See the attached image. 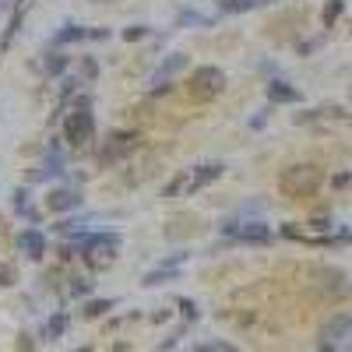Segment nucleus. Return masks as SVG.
<instances>
[{
  "label": "nucleus",
  "instance_id": "nucleus-1",
  "mask_svg": "<svg viewBox=\"0 0 352 352\" xmlns=\"http://www.w3.org/2000/svg\"><path fill=\"white\" fill-rule=\"evenodd\" d=\"M78 250V257L88 264L92 272H102L109 268V264L120 257V247H124V236L116 229H99V232H74V236H67Z\"/></svg>",
  "mask_w": 352,
  "mask_h": 352
},
{
  "label": "nucleus",
  "instance_id": "nucleus-2",
  "mask_svg": "<svg viewBox=\"0 0 352 352\" xmlns=\"http://www.w3.org/2000/svg\"><path fill=\"white\" fill-rule=\"evenodd\" d=\"M64 141L71 152H81L96 141V102L88 92H78L71 99V109L64 116Z\"/></svg>",
  "mask_w": 352,
  "mask_h": 352
},
{
  "label": "nucleus",
  "instance_id": "nucleus-3",
  "mask_svg": "<svg viewBox=\"0 0 352 352\" xmlns=\"http://www.w3.org/2000/svg\"><path fill=\"white\" fill-rule=\"evenodd\" d=\"M320 187H324V169H320L317 162H296V166H285L278 173V190L289 201H307Z\"/></svg>",
  "mask_w": 352,
  "mask_h": 352
},
{
  "label": "nucleus",
  "instance_id": "nucleus-4",
  "mask_svg": "<svg viewBox=\"0 0 352 352\" xmlns=\"http://www.w3.org/2000/svg\"><path fill=\"white\" fill-rule=\"evenodd\" d=\"M219 232L232 243V247H268L275 240L272 226L264 219H250V215H232L219 222Z\"/></svg>",
  "mask_w": 352,
  "mask_h": 352
},
{
  "label": "nucleus",
  "instance_id": "nucleus-5",
  "mask_svg": "<svg viewBox=\"0 0 352 352\" xmlns=\"http://www.w3.org/2000/svg\"><path fill=\"white\" fill-rule=\"evenodd\" d=\"M138 131H127V127H113L106 131L102 144H99V152H96V166L99 169H113V166H120L127 162L134 152H138Z\"/></svg>",
  "mask_w": 352,
  "mask_h": 352
},
{
  "label": "nucleus",
  "instance_id": "nucleus-6",
  "mask_svg": "<svg viewBox=\"0 0 352 352\" xmlns=\"http://www.w3.org/2000/svg\"><path fill=\"white\" fill-rule=\"evenodd\" d=\"M184 88H187L190 102H201V106L204 102H215L226 92V71L215 67V64H201V67L190 71V78L184 81Z\"/></svg>",
  "mask_w": 352,
  "mask_h": 352
},
{
  "label": "nucleus",
  "instance_id": "nucleus-7",
  "mask_svg": "<svg viewBox=\"0 0 352 352\" xmlns=\"http://www.w3.org/2000/svg\"><path fill=\"white\" fill-rule=\"evenodd\" d=\"M310 278H314V289L324 300H349L352 296L349 275L342 268H335V264H317V268H310Z\"/></svg>",
  "mask_w": 352,
  "mask_h": 352
},
{
  "label": "nucleus",
  "instance_id": "nucleus-8",
  "mask_svg": "<svg viewBox=\"0 0 352 352\" xmlns=\"http://www.w3.org/2000/svg\"><path fill=\"white\" fill-rule=\"evenodd\" d=\"M81 204H85V197H81L78 187H50L46 197H43V208L50 215H56V219H60V215H74Z\"/></svg>",
  "mask_w": 352,
  "mask_h": 352
},
{
  "label": "nucleus",
  "instance_id": "nucleus-9",
  "mask_svg": "<svg viewBox=\"0 0 352 352\" xmlns=\"http://www.w3.org/2000/svg\"><path fill=\"white\" fill-rule=\"evenodd\" d=\"M53 144H50V152H46V159L32 169V180L36 184H46V180H60V176H67V155H64V148L56 141L60 138H50Z\"/></svg>",
  "mask_w": 352,
  "mask_h": 352
},
{
  "label": "nucleus",
  "instance_id": "nucleus-10",
  "mask_svg": "<svg viewBox=\"0 0 352 352\" xmlns=\"http://www.w3.org/2000/svg\"><path fill=\"white\" fill-rule=\"evenodd\" d=\"M222 173H226L222 162H201V166L187 169V190H184V197H194L204 187H212L215 180H222Z\"/></svg>",
  "mask_w": 352,
  "mask_h": 352
},
{
  "label": "nucleus",
  "instance_id": "nucleus-11",
  "mask_svg": "<svg viewBox=\"0 0 352 352\" xmlns=\"http://www.w3.org/2000/svg\"><path fill=\"white\" fill-rule=\"evenodd\" d=\"M18 250L28 257V261H43L50 254V240H46V232L39 226H25L18 232Z\"/></svg>",
  "mask_w": 352,
  "mask_h": 352
},
{
  "label": "nucleus",
  "instance_id": "nucleus-12",
  "mask_svg": "<svg viewBox=\"0 0 352 352\" xmlns=\"http://www.w3.org/2000/svg\"><path fill=\"white\" fill-rule=\"evenodd\" d=\"M345 338H352V314H331L324 324H320V331H317V342H328V345H338V342H345Z\"/></svg>",
  "mask_w": 352,
  "mask_h": 352
},
{
  "label": "nucleus",
  "instance_id": "nucleus-13",
  "mask_svg": "<svg viewBox=\"0 0 352 352\" xmlns=\"http://www.w3.org/2000/svg\"><path fill=\"white\" fill-rule=\"evenodd\" d=\"M264 96H268L272 106H296V102H303V92L292 81H285V78H272L268 85H264Z\"/></svg>",
  "mask_w": 352,
  "mask_h": 352
},
{
  "label": "nucleus",
  "instance_id": "nucleus-14",
  "mask_svg": "<svg viewBox=\"0 0 352 352\" xmlns=\"http://www.w3.org/2000/svg\"><path fill=\"white\" fill-rule=\"evenodd\" d=\"M197 229H201V219L190 215V212H180V215H173V219L166 222L162 236H166L169 243H176V240H184V236H194Z\"/></svg>",
  "mask_w": 352,
  "mask_h": 352
},
{
  "label": "nucleus",
  "instance_id": "nucleus-15",
  "mask_svg": "<svg viewBox=\"0 0 352 352\" xmlns=\"http://www.w3.org/2000/svg\"><path fill=\"white\" fill-rule=\"evenodd\" d=\"M67 331H71V314L67 310H53L43 320V328H39V342H60Z\"/></svg>",
  "mask_w": 352,
  "mask_h": 352
},
{
  "label": "nucleus",
  "instance_id": "nucleus-16",
  "mask_svg": "<svg viewBox=\"0 0 352 352\" xmlns=\"http://www.w3.org/2000/svg\"><path fill=\"white\" fill-rule=\"evenodd\" d=\"M78 43H88V25H81V21H64V25L53 32V39H50V46H56V50L78 46Z\"/></svg>",
  "mask_w": 352,
  "mask_h": 352
},
{
  "label": "nucleus",
  "instance_id": "nucleus-17",
  "mask_svg": "<svg viewBox=\"0 0 352 352\" xmlns=\"http://www.w3.org/2000/svg\"><path fill=\"white\" fill-rule=\"evenodd\" d=\"M187 67H190V56H187V53H169L166 60L155 67L152 85H162V81H169L173 74H180V71H187Z\"/></svg>",
  "mask_w": 352,
  "mask_h": 352
},
{
  "label": "nucleus",
  "instance_id": "nucleus-18",
  "mask_svg": "<svg viewBox=\"0 0 352 352\" xmlns=\"http://www.w3.org/2000/svg\"><path fill=\"white\" fill-rule=\"evenodd\" d=\"M116 303H120V300H113V296H88L85 303H81V317L85 320H102V317H109L113 310H116Z\"/></svg>",
  "mask_w": 352,
  "mask_h": 352
},
{
  "label": "nucleus",
  "instance_id": "nucleus-19",
  "mask_svg": "<svg viewBox=\"0 0 352 352\" xmlns=\"http://www.w3.org/2000/svg\"><path fill=\"white\" fill-rule=\"evenodd\" d=\"M176 278H184V268H166V264H155L152 272L141 275V285H144V289H159V285L176 282Z\"/></svg>",
  "mask_w": 352,
  "mask_h": 352
},
{
  "label": "nucleus",
  "instance_id": "nucleus-20",
  "mask_svg": "<svg viewBox=\"0 0 352 352\" xmlns=\"http://www.w3.org/2000/svg\"><path fill=\"white\" fill-rule=\"evenodd\" d=\"M67 67H71V56L64 53V50H46V56H43V71H46V78H64L67 74Z\"/></svg>",
  "mask_w": 352,
  "mask_h": 352
},
{
  "label": "nucleus",
  "instance_id": "nucleus-21",
  "mask_svg": "<svg viewBox=\"0 0 352 352\" xmlns=\"http://www.w3.org/2000/svg\"><path fill=\"white\" fill-rule=\"evenodd\" d=\"M11 204H14V212L28 222V226H39V212L32 208V194H28V187H18L11 194Z\"/></svg>",
  "mask_w": 352,
  "mask_h": 352
},
{
  "label": "nucleus",
  "instance_id": "nucleus-22",
  "mask_svg": "<svg viewBox=\"0 0 352 352\" xmlns=\"http://www.w3.org/2000/svg\"><path fill=\"white\" fill-rule=\"evenodd\" d=\"M275 0H222L219 14H243V11H257V8H268Z\"/></svg>",
  "mask_w": 352,
  "mask_h": 352
},
{
  "label": "nucleus",
  "instance_id": "nucleus-23",
  "mask_svg": "<svg viewBox=\"0 0 352 352\" xmlns=\"http://www.w3.org/2000/svg\"><path fill=\"white\" fill-rule=\"evenodd\" d=\"M92 289H96V282L88 278V275H78V272H74V275L67 278V296H74V300H81V303L92 296Z\"/></svg>",
  "mask_w": 352,
  "mask_h": 352
},
{
  "label": "nucleus",
  "instance_id": "nucleus-24",
  "mask_svg": "<svg viewBox=\"0 0 352 352\" xmlns=\"http://www.w3.org/2000/svg\"><path fill=\"white\" fill-rule=\"evenodd\" d=\"M78 78H81L85 85H96V81H99V60H96L92 53L78 56Z\"/></svg>",
  "mask_w": 352,
  "mask_h": 352
},
{
  "label": "nucleus",
  "instance_id": "nucleus-25",
  "mask_svg": "<svg viewBox=\"0 0 352 352\" xmlns=\"http://www.w3.org/2000/svg\"><path fill=\"white\" fill-rule=\"evenodd\" d=\"M81 85H85V81H81L78 74H64V78H60V88H56V96H60V106H67V102L81 92Z\"/></svg>",
  "mask_w": 352,
  "mask_h": 352
},
{
  "label": "nucleus",
  "instance_id": "nucleus-26",
  "mask_svg": "<svg viewBox=\"0 0 352 352\" xmlns=\"http://www.w3.org/2000/svg\"><path fill=\"white\" fill-rule=\"evenodd\" d=\"M212 18H204L201 11H194V8H180V14H176V21H173V28H187V25H208Z\"/></svg>",
  "mask_w": 352,
  "mask_h": 352
},
{
  "label": "nucleus",
  "instance_id": "nucleus-27",
  "mask_svg": "<svg viewBox=\"0 0 352 352\" xmlns=\"http://www.w3.org/2000/svg\"><path fill=\"white\" fill-rule=\"evenodd\" d=\"M176 307H180L184 324H197V320H201V307H197V300H190V296H180V300H176Z\"/></svg>",
  "mask_w": 352,
  "mask_h": 352
},
{
  "label": "nucleus",
  "instance_id": "nucleus-28",
  "mask_svg": "<svg viewBox=\"0 0 352 352\" xmlns=\"http://www.w3.org/2000/svg\"><path fill=\"white\" fill-rule=\"evenodd\" d=\"M342 11H345V0H328V4H324V11H320V25H324V28H331V25L342 18Z\"/></svg>",
  "mask_w": 352,
  "mask_h": 352
},
{
  "label": "nucleus",
  "instance_id": "nucleus-29",
  "mask_svg": "<svg viewBox=\"0 0 352 352\" xmlns=\"http://www.w3.org/2000/svg\"><path fill=\"white\" fill-rule=\"evenodd\" d=\"M194 352H240L232 342H222V338H208V342H197Z\"/></svg>",
  "mask_w": 352,
  "mask_h": 352
},
{
  "label": "nucleus",
  "instance_id": "nucleus-30",
  "mask_svg": "<svg viewBox=\"0 0 352 352\" xmlns=\"http://www.w3.org/2000/svg\"><path fill=\"white\" fill-rule=\"evenodd\" d=\"M148 36H152V28H148V25H127L124 32H120L124 43H141V39H148Z\"/></svg>",
  "mask_w": 352,
  "mask_h": 352
},
{
  "label": "nucleus",
  "instance_id": "nucleus-31",
  "mask_svg": "<svg viewBox=\"0 0 352 352\" xmlns=\"http://www.w3.org/2000/svg\"><path fill=\"white\" fill-rule=\"evenodd\" d=\"M18 285V268L11 261H0V289H14Z\"/></svg>",
  "mask_w": 352,
  "mask_h": 352
},
{
  "label": "nucleus",
  "instance_id": "nucleus-32",
  "mask_svg": "<svg viewBox=\"0 0 352 352\" xmlns=\"http://www.w3.org/2000/svg\"><path fill=\"white\" fill-rule=\"evenodd\" d=\"M187 261H190V250H187V247H180V250H173V254H162V261H159V264H166V268H184Z\"/></svg>",
  "mask_w": 352,
  "mask_h": 352
},
{
  "label": "nucleus",
  "instance_id": "nucleus-33",
  "mask_svg": "<svg viewBox=\"0 0 352 352\" xmlns=\"http://www.w3.org/2000/svg\"><path fill=\"white\" fill-rule=\"evenodd\" d=\"M187 331H190V324H180V328H176V331H173V335H169L166 342H159V352H173L176 345L184 342V335H187Z\"/></svg>",
  "mask_w": 352,
  "mask_h": 352
},
{
  "label": "nucleus",
  "instance_id": "nucleus-34",
  "mask_svg": "<svg viewBox=\"0 0 352 352\" xmlns=\"http://www.w3.org/2000/svg\"><path fill=\"white\" fill-rule=\"evenodd\" d=\"M278 232H282L285 240H292V243H307V236H310V232H303V229H300L296 222H285V226H282Z\"/></svg>",
  "mask_w": 352,
  "mask_h": 352
},
{
  "label": "nucleus",
  "instance_id": "nucleus-35",
  "mask_svg": "<svg viewBox=\"0 0 352 352\" xmlns=\"http://www.w3.org/2000/svg\"><path fill=\"white\" fill-rule=\"evenodd\" d=\"M109 39H113V28H106V25L88 28V43H109Z\"/></svg>",
  "mask_w": 352,
  "mask_h": 352
},
{
  "label": "nucleus",
  "instance_id": "nucleus-36",
  "mask_svg": "<svg viewBox=\"0 0 352 352\" xmlns=\"http://www.w3.org/2000/svg\"><path fill=\"white\" fill-rule=\"evenodd\" d=\"M14 352H36V338L32 335H18V342H14Z\"/></svg>",
  "mask_w": 352,
  "mask_h": 352
},
{
  "label": "nucleus",
  "instance_id": "nucleus-37",
  "mask_svg": "<svg viewBox=\"0 0 352 352\" xmlns=\"http://www.w3.org/2000/svg\"><path fill=\"white\" fill-rule=\"evenodd\" d=\"M268 113H272L268 106H264V109H257V116H250V124H247V127H250V131H261L264 124H268Z\"/></svg>",
  "mask_w": 352,
  "mask_h": 352
},
{
  "label": "nucleus",
  "instance_id": "nucleus-38",
  "mask_svg": "<svg viewBox=\"0 0 352 352\" xmlns=\"http://www.w3.org/2000/svg\"><path fill=\"white\" fill-rule=\"evenodd\" d=\"M310 229H314V232H328V229H331V219H328V215H317V219H310Z\"/></svg>",
  "mask_w": 352,
  "mask_h": 352
},
{
  "label": "nucleus",
  "instance_id": "nucleus-39",
  "mask_svg": "<svg viewBox=\"0 0 352 352\" xmlns=\"http://www.w3.org/2000/svg\"><path fill=\"white\" fill-rule=\"evenodd\" d=\"M169 92H173V81H162V85H152V88H148V96H152V99L169 96Z\"/></svg>",
  "mask_w": 352,
  "mask_h": 352
},
{
  "label": "nucleus",
  "instance_id": "nucleus-40",
  "mask_svg": "<svg viewBox=\"0 0 352 352\" xmlns=\"http://www.w3.org/2000/svg\"><path fill=\"white\" fill-rule=\"evenodd\" d=\"M173 314L169 310H159V314H152V324H166V320H169Z\"/></svg>",
  "mask_w": 352,
  "mask_h": 352
},
{
  "label": "nucleus",
  "instance_id": "nucleus-41",
  "mask_svg": "<svg viewBox=\"0 0 352 352\" xmlns=\"http://www.w3.org/2000/svg\"><path fill=\"white\" fill-rule=\"evenodd\" d=\"M349 180H352V176H349V173H338V176H335V187H345Z\"/></svg>",
  "mask_w": 352,
  "mask_h": 352
},
{
  "label": "nucleus",
  "instance_id": "nucleus-42",
  "mask_svg": "<svg viewBox=\"0 0 352 352\" xmlns=\"http://www.w3.org/2000/svg\"><path fill=\"white\" fill-rule=\"evenodd\" d=\"M317 352H338V345H328V342H317Z\"/></svg>",
  "mask_w": 352,
  "mask_h": 352
},
{
  "label": "nucleus",
  "instance_id": "nucleus-43",
  "mask_svg": "<svg viewBox=\"0 0 352 352\" xmlns=\"http://www.w3.org/2000/svg\"><path fill=\"white\" fill-rule=\"evenodd\" d=\"M88 4H120V0H88Z\"/></svg>",
  "mask_w": 352,
  "mask_h": 352
},
{
  "label": "nucleus",
  "instance_id": "nucleus-44",
  "mask_svg": "<svg viewBox=\"0 0 352 352\" xmlns=\"http://www.w3.org/2000/svg\"><path fill=\"white\" fill-rule=\"evenodd\" d=\"M78 352H92V349H88V345H85V349H78Z\"/></svg>",
  "mask_w": 352,
  "mask_h": 352
},
{
  "label": "nucleus",
  "instance_id": "nucleus-45",
  "mask_svg": "<svg viewBox=\"0 0 352 352\" xmlns=\"http://www.w3.org/2000/svg\"><path fill=\"white\" fill-rule=\"evenodd\" d=\"M349 99H352V88H349Z\"/></svg>",
  "mask_w": 352,
  "mask_h": 352
}]
</instances>
